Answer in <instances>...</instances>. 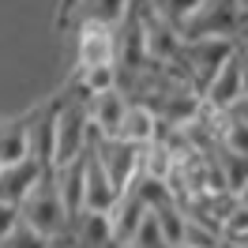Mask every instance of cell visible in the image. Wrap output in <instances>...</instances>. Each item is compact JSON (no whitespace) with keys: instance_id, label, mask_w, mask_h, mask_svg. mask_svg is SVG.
Segmentation results:
<instances>
[{"instance_id":"obj_30","label":"cell","mask_w":248,"mask_h":248,"mask_svg":"<svg viewBox=\"0 0 248 248\" xmlns=\"http://www.w3.org/2000/svg\"><path fill=\"white\" fill-rule=\"evenodd\" d=\"M215 248H245V245H241V237H230V233H222Z\"/></svg>"},{"instance_id":"obj_31","label":"cell","mask_w":248,"mask_h":248,"mask_svg":"<svg viewBox=\"0 0 248 248\" xmlns=\"http://www.w3.org/2000/svg\"><path fill=\"white\" fill-rule=\"evenodd\" d=\"M233 42H237V53H241V57H245V61H248V27H245V31H241V34H237Z\"/></svg>"},{"instance_id":"obj_19","label":"cell","mask_w":248,"mask_h":248,"mask_svg":"<svg viewBox=\"0 0 248 248\" xmlns=\"http://www.w3.org/2000/svg\"><path fill=\"white\" fill-rule=\"evenodd\" d=\"M207 158H211V166L218 170L226 192H237L248 181V155H233L226 147H215V151H207Z\"/></svg>"},{"instance_id":"obj_7","label":"cell","mask_w":248,"mask_h":248,"mask_svg":"<svg viewBox=\"0 0 248 248\" xmlns=\"http://www.w3.org/2000/svg\"><path fill=\"white\" fill-rule=\"evenodd\" d=\"M117 57H121L117 27H106V23H87V27H79V68L117 64Z\"/></svg>"},{"instance_id":"obj_4","label":"cell","mask_w":248,"mask_h":248,"mask_svg":"<svg viewBox=\"0 0 248 248\" xmlns=\"http://www.w3.org/2000/svg\"><path fill=\"white\" fill-rule=\"evenodd\" d=\"M241 31H245L241 0H203L192 12V19L181 27L185 42H192V38H237Z\"/></svg>"},{"instance_id":"obj_6","label":"cell","mask_w":248,"mask_h":248,"mask_svg":"<svg viewBox=\"0 0 248 248\" xmlns=\"http://www.w3.org/2000/svg\"><path fill=\"white\" fill-rule=\"evenodd\" d=\"M140 27H143V46H147V57H151V61H158V64H177L181 61L185 34L177 31L173 23H166L162 16H155V12L143 4Z\"/></svg>"},{"instance_id":"obj_2","label":"cell","mask_w":248,"mask_h":248,"mask_svg":"<svg viewBox=\"0 0 248 248\" xmlns=\"http://www.w3.org/2000/svg\"><path fill=\"white\" fill-rule=\"evenodd\" d=\"M233 53H237V42H233V38H192V42H185L181 61L173 64V68L192 83L196 94H203L207 83L215 79V72L230 61Z\"/></svg>"},{"instance_id":"obj_5","label":"cell","mask_w":248,"mask_h":248,"mask_svg":"<svg viewBox=\"0 0 248 248\" xmlns=\"http://www.w3.org/2000/svg\"><path fill=\"white\" fill-rule=\"evenodd\" d=\"M91 151H94V158L102 162V170L109 173V181L121 188V192L136 181V173H140V151H143V147H132V143L121 140V136H94Z\"/></svg>"},{"instance_id":"obj_13","label":"cell","mask_w":248,"mask_h":248,"mask_svg":"<svg viewBox=\"0 0 248 248\" xmlns=\"http://www.w3.org/2000/svg\"><path fill=\"white\" fill-rule=\"evenodd\" d=\"M132 12V0H76L68 23L72 27H87V23H106V27H121Z\"/></svg>"},{"instance_id":"obj_9","label":"cell","mask_w":248,"mask_h":248,"mask_svg":"<svg viewBox=\"0 0 248 248\" xmlns=\"http://www.w3.org/2000/svg\"><path fill=\"white\" fill-rule=\"evenodd\" d=\"M241 68H245V57L241 53H233L230 61L222 64L215 72V79L207 83V91L200 94L203 98V106H211V109H230L241 94H245V83H241Z\"/></svg>"},{"instance_id":"obj_18","label":"cell","mask_w":248,"mask_h":248,"mask_svg":"<svg viewBox=\"0 0 248 248\" xmlns=\"http://www.w3.org/2000/svg\"><path fill=\"white\" fill-rule=\"evenodd\" d=\"M23 158H31V117L0 124V162L12 166Z\"/></svg>"},{"instance_id":"obj_26","label":"cell","mask_w":248,"mask_h":248,"mask_svg":"<svg viewBox=\"0 0 248 248\" xmlns=\"http://www.w3.org/2000/svg\"><path fill=\"white\" fill-rule=\"evenodd\" d=\"M128 248H170V245H166V237H162V230H158V222H155V215H151V211H147V218L140 222V230L132 233Z\"/></svg>"},{"instance_id":"obj_38","label":"cell","mask_w":248,"mask_h":248,"mask_svg":"<svg viewBox=\"0 0 248 248\" xmlns=\"http://www.w3.org/2000/svg\"><path fill=\"white\" fill-rule=\"evenodd\" d=\"M0 170H4V162H0Z\"/></svg>"},{"instance_id":"obj_10","label":"cell","mask_w":248,"mask_h":248,"mask_svg":"<svg viewBox=\"0 0 248 248\" xmlns=\"http://www.w3.org/2000/svg\"><path fill=\"white\" fill-rule=\"evenodd\" d=\"M128 102H132V98H128L121 87H113V91H106V94L87 98V113H91L94 136H117V132H121L124 113H128Z\"/></svg>"},{"instance_id":"obj_17","label":"cell","mask_w":248,"mask_h":248,"mask_svg":"<svg viewBox=\"0 0 248 248\" xmlns=\"http://www.w3.org/2000/svg\"><path fill=\"white\" fill-rule=\"evenodd\" d=\"M117 136L128 140L132 147H151L158 136V113L151 106H143V102H128V113H124Z\"/></svg>"},{"instance_id":"obj_37","label":"cell","mask_w":248,"mask_h":248,"mask_svg":"<svg viewBox=\"0 0 248 248\" xmlns=\"http://www.w3.org/2000/svg\"><path fill=\"white\" fill-rule=\"evenodd\" d=\"M173 248H188V245H173Z\"/></svg>"},{"instance_id":"obj_36","label":"cell","mask_w":248,"mask_h":248,"mask_svg":"<svg viewBox=\"0 0 248 248\" xmlns=\"http://www.w3.org/2000/svg\"><path fill=\"white\" fill-rule=\"evenodd\" d=\"M241 245H245V248H248V233H245V237H241Z\"/></svg>"},{"instance_id":"obj_25","label":"cell","mask_w":248,"mask_h":248,"mask_svg":"<svg viewBox=\"0 0 248 248\" xmlns=\"http://www.w3.org/2000/svg\"><path fill=\"white\" fill-rule=\"evenodd\" d=\"M0 248H46V233L31 230L27 222H16L8 230V237L0 241Z\"/></svg>"},{"instance_id":"obj_12","label":"cell","mask_w":248,"mask_h":248,"mask_svg":"<svg viewBox=\"0 0 248 248\" xmlns=\"http://www.w3.org/2000/svg\"><path fill=\"white\" fill-rule=\"evenodd\" d=\"M68 230L76 237L79 248H117V233H113V218L102 211H79Z\"/></svg>"},{"instance_id":"obj_14","label":"cell","mask_w":248,"mask_h":248,"mask_svg":"<svg viewBox=\"0 0 248 248\" xmlns=\"http://www.w3.org/2000/svg\"><path fill=\"white\" fill-rule=\"evenodd\" d=\"M53 151H57V102L31 113V158L53 166Z\"/></svg>"},{"instance_id":"obj_34","label":"cell","mask_w":248,"mask_h":248,"mask_svg":"<svg viewBox=\"0 0 248 248\" xmlns=\"http://www.w3.org/2000/svg\"><path fill=\"white\" fill-rule=\"evenodd\" d=\"M241 19H245V27H248V0H241Z\"/></svg>"},{"instance_id":"obj_1","label":"cell","mask_w":248,"mask_h":248,"mask_svg":"<svg viewBox=\"0 0 248 248\" xmlns=\"http://www.w3.org/2000/svg\"><path fill=\"white\" fill-rule=\"evenodd\" d=\"M94 143L91 113H87V94L72 87V91L57 98V151H53V166H64L72 158L87 155Z\"/></svg>"},{"instance_id":"obj_27","label":"cell","mask_w":248,"mask_h":248,"mask_svg":"<svg viewBox=\"0 0 248 248\" xmlns=\"http://www.w3.org/2000/svg\"><path fill=\"white\" fill-rule=\"evenodd\" d=\"M19 222V207H12V203H4L0 200V241L8 237V230Z\"/></svg>"},{"instance_id":"obj_15","label":"cell","mask_w":248,"mask_h":248,"mask_svg":"<svg viewBox=\"0 0 248 248\" xmlns=\"http://www.w3.org/2000/svg\"><path fill=\"white\" fill-rule=\"evenodd\" d=\"M121 200V188L109 181V173L102 170V162L94 158V151H87V211H102L109 215Z\"/></svg>"},{"instance_id":"obj_33","label":"cell","mask_w":248,"mask_h":248,"mask_svg":"<svg viewBox=\"0 0 248 248\" xmlns=\"http://www.w3.org/2000/svg\"><path fill=\"white\" fill-rule=\"evenodd\" d=\"M241 83H245V94H248V61H245V68H241Z\"/></svg>"},{"instance_id":"obj_16","label":"cell","mask_w":248,"mask_h":248,"mask_svg":"<svg viewBox=\"0 0 248 248\" xmlns=\"http://www.w3.org/2000/svg\"><path fill=\"white\" fill-rule=\"evenodd\" d=\"M147 203L132 192V188H124L121 200H117V207L109 211V218H113V233H117V248H128V241H132V233L140 230V222L147 218Z\"/></svg>"},{"instance_id":"obj_11","label":"cell","mask_w":248,"mask_h":248,"mask_svg":"<svg viewBox=\"0 0 248 248\" xmlns=\"http://www.w3.org/2000/svg\"><path fill=\"white\" fill-rule=\"evenodd\" d=\"M46 170H49V166H42L38 158H23V162L4 166V170H0V200L12 203V207H19L23 196L38 185V177H42Z\"/></svg>"},{"instance_id":"obj_29","label":"cell","mask_w":248,"mask_h":248,"mask_svg":"<svg viewBox=\"0 0 248 248\" xmlns=\"http://www.w3.org/2000/svg\"><path fill=\"white\" fill-rule=\"evenodd\" d=\"M226 113H230L233 121H241V124H248V94H241V98H237V102H233V106L226 109Z\"/></svg>"},{"instance_id":"obj_32","label":"cell","mask_w":248,"mask_h":248,"mask_svg":"<svg viewBox=\"0 0 248 248\" xmlns=\"http://www.w3.org/2000/svg\"><path fill=\"white\" fill-rule=\"evenodd\" d=\"M233 200H237V203H241V207L248 211V181H245L241 188H237V192H233Z\"/></svg>"},{"instance_id":"obj_21","label":"cell","mask_w":248,"mask_h":248,"mask_svg":"<svg viewBox=\"0 0 248 248\" xmlns=\"http://www.w3.org/2000/svg\"><path fill=\"white\" fill-rule=\"evenodd\" d=\"M76 87L87 98H94V94H106L113 91V87H121V68L117 64H98V68H79V79Z\"/></svg>"},{"instance_id":"obj_24","label":"cell","mask_w":248,"mask_h":248,"mask_svg":"<svg viewBox=\"0 0 248 248\" xmlns=\"http://www.w3.org/2000/svg\"><path fill=\"white\" fill-rule=\"evenodd\" d=\"M218 147H226L233 155H248V124L233 121L230 113H222V128H218Z\"/></svg>"},{"instance_id":"obj_28","label":"cell","mask_w":248,"mask_h":248,"mask_svg":"<svg viewBox=\"0 0 248 248\" xmlns=\"http://www.w3.org/2000/svg\"><path fill=\"white\" fill-rule=\"evenodd\" d=\"M46 248H79L76 237H72V230H61L53 233V237H46Z\"/></svg>"},{"instance_id":"obj_23","label":"cell","mask_w":248,"mask_h":248,"mask_svg":"<svg viewBox=\"0 0 248 248\" xmlns=\"http://www.w3.org/2000/svg\"><path fill=\"white\" fill-rule=\"evenodd\" d=\"M218 237H222V230H218L215 222H207V218L188 215L185 241H181V245H188V248H215V245H218Z\"/></svg>"},{"instance_id":"obj_22","label":"cell","mask_w":248,"mask_h":248,"mask_svg":"<svg viewBox=\"0 0 248 248\" xmlns=\"http://www.w3.org/2000/svg\"><path fill=\"white\" fill-rule=\"evenodd\" d=\"M143 4H147L155 16H162L166 23H173V27L181 31V27H185L188 19H192V12L200 8L203 0H143Z\"/></svg>"},{"instance_id":"obj_3","label":"cell","mask_w":248,"mask_h":248,"mask_svg":"<svg viewBox=\"0 0 248 248\" xmlns=\"http://www.w3.org/2000/svg\"><path fill=\"white\" fill-rule=\"evenodd\" d=\"M19 222H27L31 230L46 233V237L68 230V211H64L57 181H53V166H49V170L38 177V185L23 196V203H19Z\"/></svg>"},{"instance_id":"obj_35","label":"cell","mask_w":248,"mask_h":248,"mask_svg":"<svg viewBox=\"0 0 248 248\" xmlns=\"http://www.w3.org/2000/svg\"><path fill=\"white\" fill-rule=\"evenodd\" d=\"M72 4H76V0H64V16H68V12H72Z\"/></svg>"},{"instance_id":"obj_20","label":"cell","mask_w":248,"mask_h":248,"mask_svg":"<svg viewBox=\"0 0 248 248\" xmlns=\"http://www.w3.org/2000/svg\"><path fill=\"white\" fill-rule=\"evenodd\" d=\"M151 215H155L158 230H162V237H166V245H170V248L185 241L188 215H185V207H181L177 200H166V203H158V207H151Z\"/></svg>"},{"instance_id":"obj_8","label":"cell","mask_w":248,"mask_h":248,"mask_svg":"<svg viewBox=\"0 0 248 248\" xmlns=\"http://www.w3.org/2000/svg\"><path fill=\"white\" fill-rule=\"evenodd\" d=\"M53 181H57V192H61V203L68 211V222L87 211V155L72 158L64 166H53Z\"/></svg>"}]
</instances>
